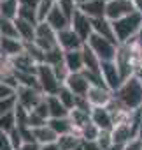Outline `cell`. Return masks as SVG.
I'll return each instance as SVG.
<instances>
[{
	"mask_svg": "<svg viewBox=\"0 0 142 150\" xmlns=\"http://www.w3.org/2000/svg\"><path fill=\"white\" fill-rule=\"evenodd\" d=\"M112 97L128 111H137L142 108V83L132 76L125 80L116 92H112Z\"/></svg>",
	"mask_w": 142,
	"mask_h": 150,
	"instance_id": "1",
	"label": "cell"
},
{
	"mask_svg": "<svg viewBox=\"0 0 142 150\" xmlns=\"http://www.w3.org/2000/svg\"><path fill=\"white\" fill-rule=\"evenodd\" d=\"M112 28H114L118 44H132L142 28V14H139L135 11L126 18L112 21Z\"/></svg>",
	"mask_w": 142,
	"mask_h": 150,
	"instance_id": "2",
	"label": "cell"
},
{
	"mask_svg": "<svg viewBox=\"0 0 142 150\" xmlns=\"http://www.w3.org/2000/svg\"><path fill=\"white\" fill-rule=\"evenodd\" d=\"M88 48L100 58V62H114L118 55V46L114 41H109L98 34H91L90 39L86 41Z\"/></svg>",
	"mask_w": 142,
	"mask_h": 150,
	"instance_id": "3",
	"label": "cell"
},
{
	"mask_svg": "<svg viewBox=\"0 0 142 150\" xmlns=\"http://www.w3.org/2000/svg\"><path fill=\"white\" fill-rule=\"evenodd\" d=\"M37 80H39V85H40V90H42L44 96H56L58 90L61 88V83L56 78L53 67L47 65V64H39V67H37Z\"/></svg>",
	"mask_w": 142,
	"mask_h": 150,
	"instance_id": "4",
	"label": "cell"
},
{
	"mask_svg": "<svg viewBox=\"0 0 142 150\" xmlns=\"http://www.w3.org/2000/svg\"><path fill=\"white\" fill-rule=\"evenodd\" d=\"M116 65L123 76V81L133 76V65H135V58H133V48L132 44H119L118 46V55H116Z\"/></svg>",
	"mask_w": 142,
	"mask_h": 150,
	"instance_id": "5",
	"label": "cell"
},
{
	"mask_svg": "<svg viewBox=\"0 0 142 150\" xmlns=\"http://www.w3.org/2000/svg\"><path fill=\"white\" fill-rule=\"evenodd\" d=\"M35 44L44 50L46 53L58 48V32H54L46 21L37 25V32H35Z\"/></svg>",
	"mask_w": 142,
	"mask_h": 150,
	"instance_id": "6",
	"label": "cell"
},
{
	"mask_svg": "<svg viewBox=\"0 0 142 150\" xmlns=\"http://www.w3.org/2000/svg\"><path fill=\"white\" fill-rule=\"evenodd\" d=\"M132 13H135L132 0H111L105 6V18L109 21H118L121 18L130 16Z\"/></svg>",
	"mask_w": 142,
	"mask_h": 150,
	"instance_id": "7",
	"label": "cell"
},
{
	"mask_svg": "<svg viewBox=\"0 0 142 150\" xmlns=\"http://www.w3.org/2000/svg\"><path fill=\"white\" fill-rule=\"evenodd\" d=\"M16 99H18V104L26 108L28 111H33L39 103L44 99V94L39 90V88H32V87H18L16 90Z\"/></svg>",
	"mask_w": 142,
	"mask_h": 150,
	"instance_id": "8",
	"label": "cell"
},
{
	"mask_svg": "<svg viewBox=\"0 0 142 150\" xmlns=\"http://www.w3.org/2000/svg\"><path fill=\"white\" fill-rule=\"evenodd\" d=\"M102 78L105 87L111 92H116L123 85V76L116 65V62H102Z\"/></svg>",
	"mask_w": 142,
	"mask_h": 150,
	"instance_id": "9",
	"label": "cell"
},
{
	"mask_svg": "<svg viewBox=\"0 0 142 150\" xmlns=\"http://www.w3.org/2000/svg\"><path fill=\"white\" fill-rule=\"evenodd\" d=\"M70 27H72V30L86 42L88 39H90V35L93 34V20L91 18H88L83 11H76V14H74V18H72V21H70Z\"/></svg>",
	"mask_w": 142,
	"mask_h": 150,
	"instance_id": "10",
	"label": "cell"
},
{
	"mask_svg": "<svg viewBox=\"0 0 142 150\" xmlns=\"http://www.w3.org/2000/svg\"><path fill=\"white\" fill-rule=\"evenodd\" d=\"M86 42L72 30V27H68L61 32H58V46L63 51H76V50H83Z\"/></svg>",
	"mask_w": 142,
	"mask_h": 150,
	"instance_id": "11",
	"label": "cell"
},
{
	"mask_svg": "<svg viewBox=\"0 0 142 150\" xmlns=\"http://www.w3.org/2000/svg\"><path fill=\"white\" fill-rule=\"evenodd\" d=\"M86 99L93 108H107L112 101V92L107 87H91L86 94Z\"/></svg>",
	"mask_w": 142,
	"mask_h": 150,
	"instance_id": "12",
	"label": "cell"
},
{
	"mask_svg": "<svg viewBox=\"0 0 142 150\" xmlns=\"http://www.w3.org/2000/svg\"><path fill=\"white\" fill-rule=\"evenodd\" d=\"M65 87H68L70 90H72L76 96H79V97L86 96L88 90L91 88L88 78L84 76V72H70L67 81H65Z\"/></svg>",
	"mask_w": 142,
	"mask_h": 150,
	"instance_id": "13",
	"label": "cell"
},
{
	"mask_svg": "<svg viewBox=\"0 0 142 150\" xmlns=\"http://www.w3.org/2000/svg\"><path fill=\"white\" fill-rule=\"evenodd\" d=\"M91 122L100 129V131H112L114 127V118L109 108H93L91 110Z\"/></svg>",
	"mask_w": 142,
	"mask_h": 150,
	"instance_id": "14",
	"label": "cell"
},
{
	"mask_svg": "<svg viewBox=\"0 0 142 150\" xmlns=\"http://www.w3.org/2000/svg\"><path fill=\"white\" fill-rule=\"evenodd\" d=\"M37 67H39V64H37L26 51H23L21 55H18L16 58H13V69H14V72L37 74Z\"/></svg>",
	"mask_w": 142,
	"mask_h": 150,
	"instance_id": "15",
	"label": "cell"
},
{
	"mask_svg": "<svg viewBox=\"0 0 142 150\" xmlns=\"http://www.w3.org/2000/svg\"><path fill=\"white\" fill-rule=\"evenodd\" d=\"M133 138H137V136H135V131H133L130 120H128V122L116 124V125L112 127V139H114V143H118V145H126V143H130Z\"/></svg>",
	"mask_w": 142,
	"mask_h": 150,
	"instance_id": "16",
	"label": "cell"
},
{
	"mask_svg": "<svg viewBox=\"0 0 142 150\" xmlns=\"http://www.w3.org/2000/svg\"><path fill=\"white\" fill-rule=\"evenodd\" d=\"M25 51V42L21 39H6L2 37V51H0V57L6 58H16L18 55H21Z\"/></svg>",
	"mask_w": 142,
	"mask_h": 150,
	"instance_id": "17",
	"label": "cell"
},
{
	"mask_svg": "<svg viewBox=\"0 0 142 150\" xmlns=\"http://www.w3.org/2000/svg\"><path fill=\"white\" fill-rule=\"evenodd\" d=\"M46 23L54 30V32H61V30H65V28H68L70 27V20L60 11V7H58V2H56V7L51 11V14L47 16V20H46Z\"/></svg>",
	"mask_w": 142,
	"mask_h": 150,
	"instance_id": "18",
	"label": "cell"
},
{
	"mask_svg": "<svg viewBox=\"0 0 142 150\" xmlns=\"http://www.w3.org/2000/svg\"><path fill=\"white\" fill-rule=\"evenodd\" d=\"M67 69L70 72H83L84 71V58H83V50H76V51H65V58H63Z\"/></svg>",
	"mask_w": 142,
	"mask_h": 150,
	"instance_id": "19",
	"label": "cell"
},
{
	"mask_svg": "<svg viewBox=\"0 0 142 150\" xmlns=\"http://www.w3.org/2000/svg\"><path fill=\"white\" fill-rule=\"evenodd\" d=\"M14 23H16V28H18V35H19V39H21L25 44H28V42H35L37 25L28 23V21H25V20H19V18H16Z\"/></svg>",
	"mask_w": 142,
	"mask_h": 150,
	"instance_id": "20",
	"label": "cell"
},
{
	"mask_svg": "<svg viewBox=\"0 0 142 150\" xmlns=\"http://www.w3.org/2000/svg\"><path fill=\"white\" fill-rule=\"evenodd\" d=\"M105 6L107 4L104 2V0H91V2L81 6L79 11H83L91 20H98V18H105Z\"/></svg>",
	"mask_w": 142,
	"mask_h": 150,
	"instance_id": "21",
	"label": "cell"
},
{
	"mask_svg": "<svg viewBox=\"0 0 142 150\" xmlns=\"http://www.w3.org/2000/svg\"><path fill=\"white\" fill-rule=\"evenodd\" d=\"M93 34H98L109 41H116V35H114V28H112V21H109L107 18H98V20H93Z\"/></svg>",
	"mask_w": 142,
	"mask_h": 150,
	"instance_id": "22",
	"label": "cell"
},
{
	"mask_svg": "<svg viewBox=\"0 0 142 150\" xmlns=\"http://www.w3.org/2000/svg\"><path fill=\"white\" fill-rule=\"evenodd\" d=\"M83 58H84V71L95 72V74H102V62H100V58L88 48V44L83 46Z\"/></svg>",
	"mask_w": 142,
	"mask_h": 150,
	"instance_id": "23",
	"label": "cell"
},
{
	"mask_svg": "<svg viewBox=\"0 0 142 150\" xmlns=\"http://www.w3.org/2000/svg\"><path fill=\"white\" fill-rule=\"evenodd\" d=\"M46 103L49 108V117L51 118H65L70 115V111L61 104V101L58 99V96H46Z\"/></svg>",
	"mask_w": 142,
	"mask_h": 150,
	"instance_id": "24",
	"label": "cell"
},
{
	"mask_svg": "<svg viewBox=\"0 0 142 150\" xmlns=\"http://www.w3.org/2000/svg\"><path fill=\"white\" fill-rule=\"evenodd\" d=\"M47 125L58 134V138L65 136V134H70V132H76V129H74V125H72L68 117H65V118H49Z\"/></svg>",
	"mask_w": 142,
	"mask_h": 150,
	"instance_id": "25",
	"label": "cell"
},
{
	"mask_svg": "<svg viewBox=\"0 0 142 150\" xmlns=\"http://www.w3.org/2000/svg\"><path fill=\"white\" fill-rule=\"evenodd\" d=\"M33 136H35V141L39 145H49V143H56L58 141V134L49 125H42V127L33 129Z\"/></svg>",
	"mask_w": 142,
	"mask_h": 150,
	"instance_id": "26",
	"label": "cell"
},
{
	"mask_svg": "<svg viewBox=\"0 0 142 150\" xmlns=\"http://www.w3.org/2000/svg\"><path fill=\"white\" fill-rule=\"evenodd\" d=\"M90 115L91 113H86V111H81V110H72V111H70L68 118H70V122H72V125H74V129H76L77 134L81 132V129L84 125H88L91 122V117Z\"/></svg>",
	"mask_w": 142,
	"mask_h": 150,
	"instance_id": "27",
	"label": "cell"
},
{
	"mask_svg": "<svg viewBox=\"0 0 142 150\" xmlns=\"http://www.w3.org/2000/svg\"><path fill=\"white\" fill-rule=\"evenodd\" d=\"M58 146L61 150H74L77 148L79 145H83V139L77 132H70V134H65V136H60L58 138Z\"/></svg>",
	"mask_w": 142,
	"mask_h": 150,
	"instance_id": "28",
	"label": "cell"
},
{
	"mask_svg": "<svg viewBox=\"0 0 142 150\" xmlns=\"http://www.w3.org/2000/svg\"><path fill=\"white\" fill-rule=\"evenodd\" d=\"M58 99L61 101V104L68 110V111H72L74 108H76V99H77V96L70 90L68 87H65V85H61V88L58 90Z\"/></svg>",
	"mask_w": 142,
	"mask_h": 150,
	"instance_id": "29",
	"label": "cell"
},
{
	"mask_svg": "<svg viewBox=\"0 0 142 150\" xmlns=\"http://www.w3.org/2000/svg\"><path fill=\"white\" fill-rule=\"evenodd\" d=\"M0 11H2V18L16 20L19 13V2L18 0H4V2H0Z\"/></svg>",
	"mask_w": 142,
	"mask_h": 150,
	"instance_id": "30",
	"label": "cell"
},
{
	"mask_svg": "<svg viewBox=\"0 0 142 150\" xmlns=\"http://www.w3.org/2000/svg\"><path fill=\"white\" fill-rule=\"evenodd\" d=\"M0 35L6 39H19L18 35V28L14 20H7V18H0Z\"/></svg>",
	"mask_w": 142,
	"mask_h": 150,
	"instance_id": "31",
	"label": "cell"
},
{
	"mask_svg": "<svg viewBox=\"0 0 142 150\" xmlns=\"http://www.w3.org/2000/svg\"><path fill=\"white\" fill-rule=\"evenodd\" d=\"M58 0H39V6H37V18L39 23H44L47 20V16L51 14V11L56 7Z\"/></svg>",
	"mask_w": 142,
	"mask_h": 150,
	"instance_id": "32",
	"label": "cell"
},
{
	"mask_svg": "<svg viewBox=\"0 0 142 150\" xmlns=\"http://www.w3.org/2000/svg\"><path fill=\"white\" fill-rule=\"evenodd\" d=\"M79 136H81L83 141H97L98 136H100V129H98L93 122H90L88 125H84V127L81 129Z\"/></svg>",
	"mask_w": 142,
	"mask_h": 150,
	"instance_id": "33",
	"label": "cell"
},
{
	"mask_svg": "<svg viewBox=\"0 0 142 150\" xmlns=\"http://www.w3.org/2000/svg\"><path fill=\"white\" fill-rule=\"evenodd\" d=\"M25 51L37 62V64H44L46 62V51L44 50H40L35 42H28V44H25Z\"/></svg>",
	"mask_w": 142,
	"mask_h": 150,
	"instance_id": "34",
	"label": "cell"
},
{
	"mask_svg": "<svg viewBox=\"0 0 142 150\" xmlns=\"http://www.w3.org/2000/svg\"><path fill=\"white\" fill-rule=\"evenodd\" d=\"M58 7H60V11L72 21V18H74V14H76V11L79 9L77 7V4H76V0H58Z\"/></svg>",
	"mask_w": 142,
	"mask_h": 150,
	"instance_id": "35",
	"label": "cell"
},
{
	"mask_svg": "<svg viewBox=\"0 0 142 150\" xmlns=\"http://www.w3.org/2000/svg\"><path fill=\"white\" fill-rule=\"evenodd\" d=\"M16 127H18V122H16L14 111H13V113H7V115H4V117H0V131H4V132H13Z\"/></svg>",
	"mask_w": 142,
	"mask_h": 150,
	"instance_id": "36",
	"label": "cell"
},
{
	"mask_svg": "<svg viewBox=\"0 0 142 150\" xmlns=\"http://www.w3.org/2000/svg\"><path fill=\"white\" fill-rule=\"evenodd\" d=\"M18 18H19V20H25V21H28V23L39 25L37 9H35V7H21V6H19V13H18Z\"/></svg>",
	"mask_w": 142,
	"mask_h": 150,
	"instance_id": "37",
	"label": "cell"
},
{
	"mask_svg": "<svg viewBox=\"0 0 142 150\" xmlns=\"http://www.w3.org/2000/svg\"><path fill=\"white\" fill-rule=\"evenodd\" d=\"M16 106H18L16 96L7 97V99H4V101H0V117H4V115H7V113H13V111L16 110Z\"/></svg>",
	"mask_w": 142,
	"mask_h": 150,
	"instance_id": "38",
	"label": "cell"
},
{
	"mask_svg": "<svg viewBox=\"0 0 142 150\" xmlns=\"http://www.w3.org/2000/svg\"><path fill=\"white\" fill-rule=\"evenodd\" d=\"M97 143H98L104 150H107V148L114 143V139H112V131H100V136H98Z\"/></svg>",
	"mask_w": 142,
	"mask_h": 150,
	"instance_id": "39",
	"label": "cell"
},
{
	"mask_svg": "<svg viewBox=\"0 0 142 150\" xmlns=\"http://www.w3.org/2000/svg\"><path fill=\"white\" fill-rule=\"evenodd\" d=\"M47 122H49V120H46V118H42V117H39L37 113H33V111H30V118H28V127H32V129H37V127H42V125H47Z\"/></svg>",
	"mask_w": 142,
	"mask_h": 150,
	"instance_id": "40",
	"label": "cell"
},
{
	"mask_svg": "<svg viewBox=\"0 0 142 150\" xmlns=\"http://www.w3.org/2000/svg\"><path fill=\"white\" fill-rule=\"evenodd\" d=\"M13 96H16V88L4 83V81H0V101H4L7 97H13Z\"/></svg>",
	"mask_w": 142,
	"mask_h": 150,
	"instance_id": "41",
	"label": "cell"
},
{
	"mask_svg": "<svg viewBox=\"0 0 142 150\" xmlns=\"http://www.w3.org/2000/svg\"><path fill=\"white\" fill-rule=\"evenodd\" d=\"M33 113H37L39 117H42V118H46V120L51 118V117H49V108H47V103H46V96H44V99L39 103V106L33 110Z\"/></svg>",
	"mask_w": 142,
	"mask_h": 150,
	"instance_id": "42",
	"label": "cell"
},
{
	"mask_svg": "<svg viewBox=\"0 0 142 150\" xmlns=\"http://www.w3.org/2000/svg\"><path fill=\"white\" fill-rule=\"evenodd\" d=\"M9 136H11V143H13V148H14V150H19V148H21V145L25 143V141H23V138H21V132H19V129L16 127L13 132H9Z\"/></svg>",
	"mask_w": 142,
	"mask_h": 150,
	"instance_id": "43",
	"label": "cell"
},
{
	"mask_svg": "<svg viewBox=\"0 0 142 150\" xmlns=\"http://www.w3.org/2000/svg\"><path fill=\"white\" fill-rule=\"evenodd\" d=\"M0 150H14V148H13V143H11L9 132L0 131Z\"/></svg>",
	"mask_w": 142,
	"mask_h": 150,
	"instance_id": "44",
	"label": "cell"
},
{
	"mask_svg": "<svg viewBox=\"0 0 142 150\" xmlns=\"http://www.w3.org/2000/svg\"><path fill=\"white\" fill-rule=\"evenodd\" d=\"M125 150H142V141L139 138H133L130 143H126Z\"/></svg>",
	"mask_w": 142,
	"mask_h": 150,
	"instance_id": "45",
	"label": "cell"
},
{
	"mask_svg": "<svg viewBox=\"0 0 142 150\" xmlns=\"http://www.w3.org/2000/svg\"><path fill=\"white\" fill-rule=\"evenodd\" d=\"M83 146L84 150H104L97 141H83Z\"/></svg>",
	"mask_w": 142,
	"mask_h": 150,
	"instance_id": "46",
	"label": "cell"
},
{
	"mask_svg": "<svg viewBox=\"0 0 142 150\" xmlns=\"http://www.w3.org/2000/svg\"><path fill=\"white\" fill-rule=\"evenodd\" d=\"M18 2L21 7H35L37 9V6H39V0H18Z\"/></svg>",
	"mask_w": 142,
	"mask_h": 150,
	"instance_id": "47",
	"label": "cell"
},
{
	"mask_svg": "<svg viewBox=\"0 0 142 150\" xmlns=\"http://www.w3.org/2000/svg\"><path fill=\"white\" fill-rule=\"evenodd\" d=\"M19 150H40V145L37 141H32V143H23Z\"/></svg>",
	"mask_w": 142,
	"mask_h": 150,
	"instance_id": "48",
	"label": "cell"
},
{
	"mask_svg": "<svg viewBox=\"0 0 142 150\" xmlns=\"http://www.w3.org/2000/svg\"><path fill=\"white\" fill-rule=\"evenodd\" d=\"M40 150H61L58 143H49V145H40Z\"/></svg>",
	"mask_w": 142,
	"mask_h": 150,
	"instance_id": "49",
	"label": "cell"
},
{
	"mask_svg": "<svg viewBox=\"0 0 142 150\" xmlns=\"http://www.w3.org/2000/svg\"><path fill=\"white\" fill-rule=\"evenodd\" d=\"M132 2H133L135 11H137L139 14H142V0H132Z\"/></svg>",
	"mask_w": 142,
	"mask_h": 150,
	"instance_id": "50",
	"label": "cell"
},
{
	"mask_svg": "<svg viewBox=\"0 0 142 150\" xmlns=\"http://www.w3.org/2000/svg\"><path fill=\"white\" fill-rule=\"evenodd\" d=\"M125 146H126V145H118V143H112L107 150H125Z\"/></svg>",
	"mask_w": 142,
	"mask_h": 150,
	"instance_id": "51",
	"label": "cell"
},
{
	"mask_svg": "<svg viewBox=\"0 0 142 150\" xmlns=\"http://www.w3.org/2000/svg\"><path fill=\"white\" fill-rule=\"evenodd\" d=\"M137 138L142 141V118H140V124H139V129H137Z\"/></svg>",
	"mask_w": 142,
	"mask_h": 150,
	"instance_id": "52",
	"label": "cell"
},
{
	"mask_svg": "<svg viewBox=\"0 0 142 150\" xmlns=\"http://www.w3.org/2000/svg\"><path fill=\"white\" fill-rule=\"evenodd\" d=\"M88 2H91V0H76L77 7H81V6H84V4H88Z\"/></svg>",
	"mask_w": 142,
	"mask_h": 150,
	"instance_id": "53",
	"label": "cell"
},
{
	"mask_svg": "<svg viewBox=\"0 0 142 150\" xmlns=\"http://www.w3.org/2000/svg\"><path fill=\"white\" fill-rule=\"evenodd\" d=\"M74 150H84V146H83V145H79V146H77V148H74Z\"/></svg>",
	"mask_w": 142,
	"mask_h": 150,
	"instance_id": "54",
	"label": "cell"
},
{
	"mask_svg": "<svg viewBox=\"0 0 142 150\" xmlns=\"http://www.w3.org/2000/svg\"><path fill=\"white\" fill-rule=\"evenodd\" d=\"M0 51H2V35H0Z\"/></svg>",
	"mask_w": 142,
	"mask_h": 150,
	"instance_id": "55",
	"label": "cell"
},
{
	"mask_svg": "<svg viewBox=\"0 0 142 150\" xmlns=\"http://www.w3.org/2000/svg\"><path fill=\"white\" fill-rule=\"evenodd\" d=\"M104 2H105V4H107V2H111V0H104Z\"/></svg>",
	"mask_w": 142,
	"mask_h": 150,
	"instance_id": "56",
	"label": "cell"
},
{
	"mask_svg": "<svg viewBox=\"0 0 142 150\" xmlns=\"http://www.w3.org/2000/svg\"><path fill=\"white\" fill-rule=\"evenodd\" d=\"M0 18H2V11H0Z\"/></svg>",
	"mask_w": 142,
	"mask_h": 150,
	"instance_id": "57",
	"label": "cell"
},
{
	"mask_svg": "<svg viewBox=\"0 0 142 150\" xmlns=\"http://www.w3.org/2000/svg\"><path fill=\"white\" fill-rule=\"evenodd\" d=\"M0 2H4V0H0Z\"/></svg>",
	"mask_w": 142,
	"mask_h": 150,
	"instance_id": "58",
	"label": "cell"
}]
</instances>
